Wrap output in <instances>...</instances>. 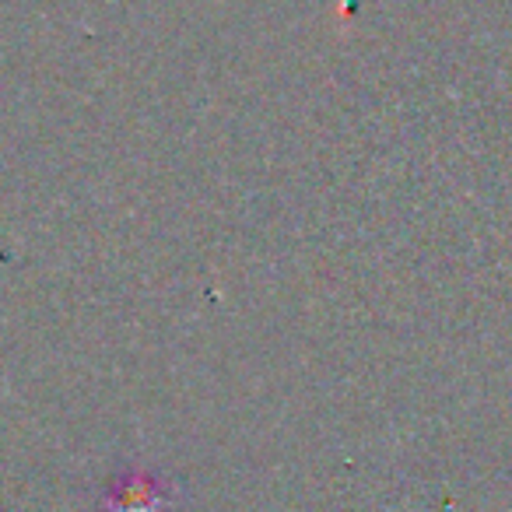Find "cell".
<instances>
[{
	"label": "cell",
	"mask_w": 512,
	"mask_h": 512,
	"mask_svg": "<svg viewBox=\"0 0 512 512\" xmlns=\"http://www.w3.org/2000/svg\"><path fill=\"white\" fill-rule=\"evenodd\" d=\"M169 505H172L169 484L144 474V470H134V474H127L123 481H116L109 488L102 512H165Z\"/></svg>",
	"instance_id": "cell-1"
}]
</instances>
